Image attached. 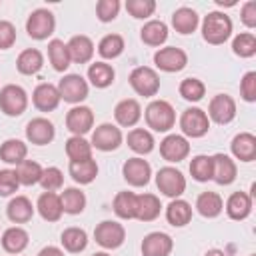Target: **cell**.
<instances>
[{"instance_id": "2", "label": "cell", "mask_w": 256, "mask_h": 256, "mask_svg": "<svg viewBox=\"0 0 256 256\" xmlns=\"http://www.w3.org/2000/svg\"><path fill=\"white\" fill-rule=\"evenodd\" d=\"M146 126L154 132H170L176 126V112L170 102L166 100H152L144 110Z\"/></svg>"}, {"instance_id": "17", "label": "cell", "mask_w": 256, "mask_h": 256, "mask_svg": "<svg viewBox=\"0 0 256 256\" xmlns=\"http://www.w3.org/2000/svg\"><path fill=\"white\" fill-rule=\"evenodd\" d=\"M60 92L58 86L50 84V82H42L34 88L32 92V104L36 106V110L40 112H54L60 106Z\"/></svg>"}, {"instance_id": "8", "label": "cell", "mask_w": 256, "mask_h": 256, "mask_svg": "<svg viewBox=\"0 0 256 256\" xmlns=\"http://www.w3.org/2000/svg\"><path fill=\"white\" fill-rule=\"evenodd\" d=\"M58 92H60V100L74 104V106H80L88 98L90 86L80 74H66L58 82Z\"/></svg>"}, {"instance_id": "19", "label": "cell", "mask_w": 256, "mask_h": 256, "mask_svg": "<svg viewBox=\"0 0 256 256\" xmlns=\"http://www.w3.org/2000/svg\"><path fill=\"white\" fill-rule=\"evenodd\" d=\"M142 256H170L174 250V240L166 232H150L142 240Z\"/></svg>"}, {"instance_id": "15", "label": "cell", "mask_w": 256, "mask_h": 256, "mask_svg": "<svg viewBox=\"0 0 256 256\" xmlns=\"http://www.w3.org/2000/svg\"><path fill=\"white\" fill-rule=\"evenodd\" d=\"M66 128L72 136H84L94 128V112L88 106H74L66 114Z\"/></svg>"}, {"instance_id": "53", "label": "cell", "mask_w": 256, "mask_h": 256, "mask_svg": "<svg viewBox=\"0 0 256 256\" xmlns=\"http://www.w3.org/2000/svg\"><path fill=\"white\" fill-rule=\"evenodd\" d=\"M240 20L246 28L254 30L256 28V0H248L240 8Z\"/></svg>"}, {"instance_id": "55", "label": "cell", "mask_w": 256, "mask_h": 256, "mask_svg": "<svg viewBox=\"0 0 256 256\" xmlns=\"http://www.w3.org/2000/svg\"><path fill=\"white\" fill-rule=\"evenodd\" d=\"M204 256H228L224 250H218V248H212V250H208Z\"/></svg>"}, {"instance_id": "27", "label": "cell", "mask_w": 256, "mask_h": 256, "mask_svg": "<svg viewBox=\"0 0 256 256\" xmlns=\"http://www.w3.org/2000/svg\"><path fill=\"white\" fill-rule=\"evenodd\" d=\"M162 212V202L156 194H138L136 200V220L140 222H154Z\"/></svg>"}, {"instance_id": "13", "label": "cell", "mask_w": 256, "mask_h": 256, "mask_svg": "<svg viewBox=\"0 0 256 256\" xmlns=\"http://www.w3.org/2000/svg\"><path fill=\"white\" fill-rule=\"evenodd\" d=\"M122 176H124V180H126L130 186L142 188V186H146V184L150 182V178H152V166H150L148 160L136 156V158H130V160L124 162V166H122Z\"/></svg>"}, {"instance_id": "52", "label": "cell", "mask_w": 256, "mask_h": 256, "mask_svg": "<svg viewBox=\"0 0 256 256\" xmlns=\"http://www.w3.org/2000/svg\"><path fill=\"white\" fill-rule=\"evenodd\" d=\"M16 44V26L8 20H0V50H10Z\"/></svg>"}, {"instance_id": "14", "label": "cell", "mask_w": 256, "mask_h": 256, "mask_svg": "<svg viewBox=\"0 0 256 256\" xmlns=\"http://www.w3.org/2000/svg\"><path fill=\"white\" fill-rule=\"evenodd\" d=\"M188 154H190V142L182 134H168L160 142V156L170 164H178L186 160Z\"/></svg>"}, {"instance_id": "6", "label": "cell", "mask_w": 256, "mask_h": 256, "mask_svg": "<svg viewBox=\"0 0 256 256\" xmlns=\"http://www.w3.org/2000/svg\"><path fill=\"white\" fill-rule=\"evenodd\" d=\"M156 186L166 198L176 200L186 192V176L174 166H164L156 174Z\"/></svg>"}, {"instance_id": "7", "label": "cell", "mask_w": 256, "mask_h": 256, "mask_svg": "<svg viewBox=\"0 0 256 256\" xmlns=\"http://www.w3.org/2000/svg\"><path fill=\"white\" fill-rule=\"evenodd\" d=\"M180 130L184 138H202L210 130V120L208 114L202 108H186L180 116Z\"/></svg>"}, {"instance_id": "51", "label": "cell", "mask_w": 256, "mask_h": 256, "mask_svg": "<svg viewBox=\"0 0 256 256\" xmlns=\"http://www.w3.org/2000/svg\"><path fill=\"white\" fill-rule=\"evenodd\" d=\"M240 96L244 102H256V72H246L240 80Z\"/></svg>"}, {"instance_id": "45", "label": "cell", "mask_w": 256, "mask_h": 256, "mask_svg": "<svg viewBox=\"0 0 256 256\" xmlns=\"http://www.w3.org/2000/svg\"><path fill=\"white\" fill-rule=\"evenodd\" d=\"M178 92L180 96L186 100V102H200L204 96H206V84L200 80V78H184L178 86Z\"/></svg>"}, {"instance_id": "4", "label": "cell", "mask_w": 256, "mask_h": 256, "mask_svg": "<svg viewBox=\"0 0 256 256\" xmlns=\"http://www.w3.org/2000/svg\"><path fill=\"white\" fill-rule=\"evenodd\" d=\"M128 82H130L132 90L138 96H144V98H154L160 92V76L150 66H138V68H134L130 72Z\"/></svg>"}, {"instance_id": "22", "label": "cell", "mask_w": 256, "mask_h": 256, "mask_svg": "<svg viewBox=\"0 0 256 256\" xmlns=\"http://www.w3.org/2000/svg\"><path fill=\"white\" fill-rule=\"evenodd\" d=\"M232 156L240 162H254L256 160V136L250 132H240L232 138L230 144Z\"/></svg>"}, {"instance_id": "9", "label": "cell", "mask_w": 256, "mask_h": 256, "mask_svg": "<svg viewBox=\"0 0 256 256\" xmlns=\"http://www.w3.org/2000/svg\"><path fill=\"white\" fill-rule=\"evenodd\" d=\"M94 240L104 250H116L126 240V228L116 220H104L94 230Z\"/></svg>"}, {"instance_id": "29", "label": "cell", "mask_w": 256, "mask_h": 256, "mask_svg": "<svg viewBox=\"0 0 256 256\" xmlns=\"http://www.w3.org/2000/svg\"><path fill=\"white\" fill-rule=\"evenodd\" d=\"M42 66H44V56L38 48H26L16 58V70L22 76H34L42 70Z\"/></svg>"}, {"instance_id": "49", "label": "cell", "mask_w": 256, "mask_h": 256, "mask_svg": "<svg viewBox=\"0 0 256 256\" xmlns=\"http://www.w3.org/2000/svg\"><path fill=\"white\" fill-rule=\"evenodd\" d=\"M120 14V0H98L96 4V18L102 24L114 22Z\"/></svg>"}, {"instance_id": "34", "label": "cell", "mask_w": 256, "mask_h": 256, "mask_svg": "<svg viewBox=\"0 0 256 256\" xmlns=\"http://www.w3.org/2000/svg\"><path fill=\"white\" fill-rule=\"evenodd\" d=\"M28 156V146L18 140V138H8L6 142L0 144V160L12 166H18L26 160Z\"/></svg>"}, {"instance_id": "30", "label": "cell", "mask_w": 256, "mask_h": 256, "mask_svg": "<svg viewBox=\"0 0 256 256\" xmlns=\"http://www.w3.org/2000/svg\"><path fill=\"white\" fill-rule=\"evenodd\" d=\"M196 210L200 216L212 220V218H218L222 212H224V200L218 192H202L198 194L196 198Z\"/></svg>"}, {"instance_id": "21", "label": "cell", "mask_w": 256, "mask_h": 256, "mask_svg": "<svg viewBox=\"0 0 256 256\" xmlns=\"http://www.w3.org/2000/svg\"><path fill=\"white\" fill-rule=\"evenodd\" d=\"M224 210L230 220H246L252 214V196L248 192H232L224 204Z\"/></svg>"}, {"instance_id": "44", "label": "cell", "mask_w": 256, "mask_h": 256, "mask_svg": "<svg viewBox=\"0 0 256 256\" xmlns=\"http://www.w3.org/2000/svg\"><path fill=\"white\" fill-rule=\"evenodd\" d=\"M42 166L36 160H24L22 164L16 166V176L20 180V186H34L42 178Z\"/></svg>"}, {"instance_id": "10", "label": "cell", "mask_w": 256, "mask_h": 256, "mask_svg": "<svg viewBox=\"0 0 256 256\" xmlns=\"http://www.w3.org/2000/svg\"><path fill=\"white\" fill-rule=\"evenodd\" d=\"M122 130L116 126V124H110V122H104L100 126H96V130L92 132V148L100 150V152H114L122 146Z\"/></svg>"}, {"instance_id": "23", "label": "cell", "mask_w": 256, "mask_h": 256, "mask_svg": "<svg viewBox=\"0 0 256 256\" xmlns=\"http://www.w3.org/2000/svg\"><path fill=\"white\" fill-rule=\"evenodd\" d=\"M36 210L42 216V220L58 222L62 218V214H64L62 202H60V194H56V192H42L38 202H36Z\"/></svg>"}, {"instance_id": "35", "label": "cell", "mask_w": 256, "mask_h": 256, "mask_svg": "<svg viewBox=\"0 0 256 256\" xmlns=\"http://www.w3.org/2000/svg\"><path fill=\"white\" fill-rule=\"evenodd\" d=\"M48 60L56 72H66L70 68L72 58H70V52H68V46L64 40L54 38L48 42Z\"/></svg>"}, {"instance_id": "12", "label": "cell", "mask_w": 256, "mask_h": 256, "mask_svg": "<svg viewBox=\"0 0 256 256\" xmlns=\"http://www.w3.org/2000/svg\"><path fill=\"white\" fill-rule=\"evenodd\" d=\"M234 118H236V100L228 94H216L208 104V120L226 126Z\"/></svg>"}, {"instance_id": "37", "label": "cell", "mask_w": 256, "mask_h": 256, "mask_svg": "<svg viewBox=\"0 0 256 256\" xmlns=\"http://www.w3.org/2000/svg\"><path fill=\"white\" fill-rule=\"evenodd\" d=\"M136 200H138V194H134V192H128V190L118 192L112 202L114 214L120 220H134L136 218Z\"/></svg>"}, {"instance_id": "47", "label": "cell", "mask_w": 256, "mask_h": 256, "mask_svg": "<svg viewBox=\"0 0 256 256\" xmlns=\"http://www.w3.org/2000/svg\"><path fill=\"white\" fill-rule=\"evenodd\" d=\"M38 184L44 188V192H56L64 186V174H62L60 168L48 166V168L42 170V178H40Z\"/></svg>"}, {"instance_id": "26", "label": "cell", "mask_w": 256, "mask_h": 256, "mask_svg": "<svg viewBox=\"0 0 256 256\" xmlns=\"http://www.w3.org/2000/svg\"><path fill=\"white\" fill-rule=\"evenodd\" d=\"M200 26V16L196 10L188 8V6H182L178 10H174L172 14V28L182 34V36H188L192 32H196V28Z\"/></svg>"}, {"instance_id": "38", "label": "cell", "mask_w": 256, "mask_h": 256, "mask_svg": "<svg viewBox=\"0 0 256 256\" xmlns=\"http://www.w3.org/2000/svg\"><path fill=\"white\" fill-rule=\"evenodd\" d=\"M60 242H62V246H64L66 252H70V254H80V252H84L86 246H88V234H86V230H82V228H78V226H70V228H66V230L62 232Z\"/></svg>"}, {"instance_id": "36", "label": "cell", "mask_w": 256, "mask_h": 256, "mask_svg": "<svg viewBox=\"0 0 256 256\" xmlns=\"http://www.w3.org/2000/svg\"><path fill=\"white\" fill-rule=\"evenodd\" d=\"M68 172H70V176H72V180L76 184L86 186V184H92L96 180V176H98V164H96L94 158L80 160V162H70Z\"/></svg>"}, {"instance_id": "46", "label": "cell", "mask_w": 256, "mask_h": 256, "mask_svg": "<svg viewBox=\"0 0 256 256\" xmlns=\"http://www.w3.org/2000/svg\"><path fill=\"white\" fill-rule=\"evenodd\" d=\"M232 52L240 58H252L256 54V36L252 32H240L232 40Z\"/></svg>"}, {"instance_id": "25", "label": "cell", "mask_w": 256, "mask_h": 256, "mask_svg": "<svg viewBox=\"0 0 256 256\" xmlns=\"http://www.w3.org/2000/svg\"><path fill=\"white\" fill-rule=\"evenodd\" d=\"M66 46H68V52H70L72 62H76V64H88L94 58V50H96L94 48V42L88 36H84V34L72 36Z\"/></svg>"}, {"instance_id": "3", "label": "cell", "mask_w": 256, "mask_h": 256, "mask_svg": "<svg viewBox=\"0 0 256 256\" xmlns=\"http://www.w3.org/2000/svg\"><path fill=\"white\" fill-rule=\"evenodd\" d=\"M28 108V94L18 84H6L0 90V112L10 118H18Z\"/></svg>"}, {"instance_id": "1", "label": "cell", "mask_w": 256, "mask_h": 256, "mask_svg": "<svg viewBox=\"0 0 256 256\" xmlns=\"http://www.w3.org/2000/svg\"><path fill=\"white\" fill-rule=\"evenodd\" d=\"M232 30H234L232 18L226 12L214 10V12H208L202 20V38L212 46H220L228 42L232 36Z\"/></svg>"}, {"instance_id": "43", "label": "cell", "mask_w": 256, "mask_h": 256, "mask_svg": "<svg viewBox=\"0 0 256 256\" xmlns=\"http://www.w3.org/2000/svg\"><path fill=\"white\" fill-rule=\"evenodd\" d=\"M212 172H214V164H212V156H206V154H198L192 158L190 162V174L196 182L204 184V182H210L212 180Z\"/></svg>"}, {"instance_id": "20", "label": "cell", "mask_w": 256, "mask_h": 256, "mask_svg": "<svg viewBox=\"0 0 256 256\" xmlns=\"http://www.w3.org/2000/svg\"><path fill=\"white\" fill-rule=\"evenodd\" d=\"M114 118H116V124L122 126V128H134L140 118H142V106L138 100L134 98H124L116 104L114 108Z\"/></svg>"}, {"instance_id": "39", "label": "cell", "mask_w": 256, "mask_h": 256, "mask_svg": "<svg viewBox=\"0 0 256 256\" xmlns=\"http://www.w3.org/2000/svg\"><path fill=\"white\" fill-rule=\"evenodd\" d=\"M114 78H116V72L106 62H94L88 68V80H90V84L94 88L104 90V88H108V86L114 84Z\"/></svg>"}, {"instance_id": "18", "label": "cell", "mask_w": 256, "mask_h": 256, "mask_svg": "<svg viewBox=\"0 0 256 256\" xmlns=\"http://www.w3.org/2000/svg\"><path fill=\"white\" fill-rule=\"evenodd\" d=\"M212 164H214V172H212V180L218 186H230L236 176H238V166L236 160L230 158L228 154H214L212 156Z\"/></svg>"}, {"instance_id": "54", "label": "cell", "mask_w": 256, "mask_h": 256, "mask_svg": "<svg viewBox=\"0 0 256 256\" xmlns=\"http://www.w3.org/2000/svg\"><path fill=\"white\" fill-rule=\"evenodd\" d=\"M38 256H64V250H60L58 246H46L38 252Z\"/></svg>"}, {"instance_id": "24", "label": "cell", "mask_w": 256, "mask_h": 256, "mask_svg": "<svg viewBox=\"0 0 256 256\" xmlns=\"http://www.w3.org/2000/svg\"><path fill=\"white\" fill-rule=\"evenodd\" d=\"M0 242H2L4 252L18 256V254H22V252L28 248V244H30V234H28L24 228H20V226H12V228L4 230Z\"/></svg>"}, {"instance_id": "11", "label": "cell", "mask_w": 256, "mask_h": 256, "mask_svg": "<svg viewBox=\"0 0 256 256\" xmlns=\"http://www.w3.org/2000/svg\"><path fill=\"white\" fill-rule=\"evenodd\" d=\"M154 64H156L158 70L168 72V74L182 72V70L188 66V54H186L182 48L166 46V48H160V50L154 54Z\"/></svg>"}, {"instance_id": "57", "label": "cell", "mask_w": 256, "mask_h": 256, "mask_svg": "<svg viewBox=\"0 0 256 256\" xmlns=\"http://www.w3.org/2000/svg\"><path fill=\"white\" fill-rule=\"evenodd\" d=\"M250 256H256V254H250Z\"/></svg>"}, {"instance_id": "33", "label": "cell", "mask_w": 256, "mask_h": 256, "mask_svg": "<svg viewBox=\"0 0 256 256\" xmlns=\"http://www.w3.org/2000/svg\"><path fill=\"white\" fill-rule=\"evenodd\" d=\"M126 142H128V148L132 152H136L138 156H146L154 150L156 142H154V136L152 132L144 130V128H132L126 136Z\"/></svg>"}, {"instance_id": "32", "label": "cell", "mask_w": 256, "mask_h": 256, "mask_svg": "<svg viewBox=\"0 0 256 256\" xmlns=\"http://www.w3.org/2000/svg\"><path fill=\"white\" fill-rule=\"evenodd\" d=\"M140 40L146 46L152 48H160L166 40H168V26L162 20H148L142 28H140Z\"/></svg>"}, {"instance_id": "41", "label": "cell", "mask_w": 256, "mask_h": 256, "mask_svg": "<svg viewBox=\"0 0 256 256\" xmlns=\"http://www.w3.org/2000/svg\"><path fill=\"white\" fill-rule=\"evenodd\" d=\"M92 144L84 136H70L66 140V156L70 162H80V160H90L92 158Z\"/></svg>"}, {"instance_id": "50", "label": "cell", "mask_w": 256, "mask_h": 256, "mask_svg": "<svg viewBox=\"0 0 256 256\" xmlns=\"http://www.w3.org/2000/svg\"><path fill=\"white\" fill-rule=\"evenodd\" d=\"M20 188V180L16 176V170H0V196L8 198L16 194Z\"/></svg>"}, {"instance_id": "42", "label": "cell", "mask_w": 256, "mask_h": 256, "mask_svg": "<svg viewBox=\"0 0 256 256\" xmlns=\"http://www.w3.org/2000/svg\"><path fill=\"white\" fill-rule=\"evenodd\" d=\"M126 48V42L120 34H106L100 42H98V54L104 58V60H114L118 56H122Z\"/></svg>"}, {"instance_id": "48", "label": "cell", "mask_w": 256, "mask_h": 256, "mask_svg": "<svg viewBox=\"0 0 256 256\" xmlns=\"http://www.w3.org/2000/svg\"><path fill=\"white\" fill-rule=\"evenodd\" d=\"M156 2L154 0H126V12L136 20H146L154 14Z\"/></svg>"}, {"instance_id": "31", "label": "cell", "mask_w": 256, "mask_h": 256, "mask_svg": "<svg viewBox=\"0 0 256 256\" xmlns=\"http://www.w3.org/2000/svg\"><path fill=\"white\" fill-rule=\"evenodd\" d=\"M166 220L174 228H184L192 222V206L190 202L176 198L166 206Z\"/></svg>"}, {"instance_id": "56", "label": "cell", "mask_w": 256, "mask_h": 256, "mask_svg": "<svg viewBox=\"0 0 256 256\" xmlns=\"http://www.w3.org/2000/svg\"><path fill=\"white\" fill-rule=\"evenodd\" d=\"M94 256H110V254H108V252H96Z\"/></svg>"}, {"instance_id": "16", "label": "cell", "mask_w": 256, "mask_h": 256, "mask_svg": "<svg viewBox=\"0 0 256 256\" xmlns=\"http://www.w3.org/2000/svg\"><path fill=\"white\" fill-rule=\"evenodd\" d=\"M56 138V128L48 118H32L26 124V140L34 146H46Z\"/></svg>"}, {"instance_id": "40", "label": "cell", "mask_w": 256, "mask_h": 256, "mask_svg": "<svg viewBox=\"0 0 256 256\" xmlns=\"http://www.w3.org/2000/svg\"><path fill=\"white\" fill-rule=\"evenodd\" d=\"M60 202H62L64 214L78 216L86 208V194L80 188H64V192L60 194Z\"/></svg>"}, {"instance_id": "5", "label": "cell", "mask_w": 256, "mask_h": 256, "mask_svg": "<svg viewBox=\"0 0 256 256\" xmlns=\"http://www.w3.org/2000/svg\"><path fill=\"white\" fill-rule=\"evenodd\" d=\"M56 30V16L48 8H38L34 10L28 20H26V32L32 40H48Z\"/></svg>"}, {"instance_id": "28", "label": "cell", "mask_w": 256, "mask_h": 256, "mask_svg": "<svg viewBox=\"0 0 256 256\" xmlns=\"http://www.w3.org/2000/svg\"><path fill=\"white\" fill-rule=\"evenodd\" d=\"M34 206L26 196H14L6 206V216L14 224H26L34 218Z\"/></svg>"}]
</instances>
